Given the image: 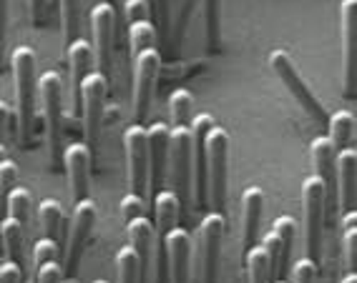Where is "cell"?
I'll return each mask as SVG.
<instances>
[{
  "label": "cell",
  "instance_id": "1f68e13d",
  "mask_svg": "<svg viewBox=\"0 0 357 283\" xmlns=\"http://www.w3.org/2000/svg\"><path fill=\"white\" fill-rule=\"evenodd\" d=\"M202 3H204L206 48L214 53V51H219V43H222V23H219V15H222V0H202Z\"/></svg>",
  "mask_w": 357,
  "mask_h": 283
},
{
  "label": "cell",
  "instance_id": "836d02e7",
  "mask_svg": "<svg viewBox=\"0 0 357 283\" xmlns=\"http://www.w3.org/2000/svg\"><path fill=\"white\" fill-rule=\"evenodd\" d=\"M18 181V165L10 156L6 161H0V220L8 216V193L15 188Z\"/></svg>",
  "mask_w": 357,
  "mask_h": 283
},
{
  "label": "cell",
  "instance_id": "5bb4252c",
  "mask_svg": "<svg viewBox=\"0 0 357 283\" xmlns=\"http://www.w3.org/2000/svg\"><path fill=\"white\" fill-rule=\"evenodd\" d=\"M340 26H342V93L344 98H352L357 65V0H342Z\"/></svg>",
  "mask_w": 357,
  "mask_h": 283
},
{
  "label": "cell",
  "instance_id": "816d5d0a",
  "mask_svg": "<svg viewBox=\"0 0 357 283\" xmlns=\"http://www.w3.org/2000/svg\"><path fill=\"white\" fill-rule=\"evenodd\" d=\"M275 283H287V281H282V278H277V281Z\"/></svg>",
  "mask_w": 357,
  "mask_h": 283
},
{
  "label": "cell",
  "instance_id": "7bdbcfd3",
  "mask_svg": "<svg viewBox=\"0 0 357 283\" xmlns=\"http://www.w3.org/2000/svg\"><path fill=\"white\" fill-rule=\"evenodd\" d=\"M36 281L38 283H61L63 281V268H61L58 261L38 266V268H36Z\"/></svg>",
  "mask_w": 357,
  "mask_h": 283
},
{
  "label": "cell",
  "instance_id": "cb8c5ba5",
  "mask_svg": "<svg viewBox=\"0 0 357 283\" xmlns=\"http://www.w3.org/2000/svg\"><path fill=\"white\" fill-rule=\"evenodd\" d=\"M23 241H26V226L18 223L13 216H6L0 220V245L6 253L8 261L13 264H23ZM23 268V266H20Z\"/></svg>",
  "mask_w": 357,
  "mask_h": 283
},
{
  "label": "cell",
  "instance_id": "681fc988",
  "mask_svg": "<svg viewBox=\"0 0 357 283\" xmlns=\"http://www.w3.org/2000/svg\"><path fill=\"white\" fill-rule=\"evenodd\" d=\"M103 3H109V6H116V0H103Z\"/></svg>",
  "mask_w": 357,
  "mask_h": 283
},
{
  "label": "cell",
  "instance_id": "60d3db41",
  "mask_svg": "<svg viewBox=\"0 0 357 283\" xmlns=\"http://www.w3.org/2000/svg\"><path fill=\"white\" fill-rule=\"evenodd\" d=\"M149 8L153 10V20H156V26L159 28L156 33L161 35H169V13H172V6H169V0H149Z\"/></svg>",
  "mask_w": 357,
  "mask_h": 283
},
{
  "label": "cell",
  "instance_id": "484cf974",
  "mask_svg": "<svg viewBox=\"0 0 357 283\" xmlns=\"http://www.w3.org/2000/svg\"><path fill=\"white\" fill-rule=\"evenodd\" d=\"M38 218H40V228H43L45 238L61 243V238H63V223H66L61 203H58L56 198H43L38 206Z\"/></svg>",
  "mask_w": 357,
  "mask_h": 283
},
{
  "label": "cell",
  "instance_id": "9c48e42d",
  "mask_svg": "<svg viewBox=\"0 0 357 283\" xmlns=\"http://www.w3.org/2000/svg\"><path fill=\"white\" fill-rule=\"evenodd\" d=\"M169 178L174 183V193L181 203L189 198L192 183V126L169 128Z\"/></svg>",
  "mask_w": 357,
  "mask_h": 283
},
{
  "label": "cell",
  "instance_id": "ffe728a7",
  "mask_svg": "<svg viewBox=\"0 0 357 283\" xmlns=\"http://www.w3.org/2000/svg\"><path fill=\"white\" fill-rule=\"evenodd\" d=\"M126 236L128 245L134 248V253L139 256L141 264V276L149 273V261H151L153 243H156V231H153V223L146 216H139L134 220H126Z\"/></svg>",
  "mask_w": 357,
  "mask_h": 283
},
{
  "label": "cell",
  "instance_id": "8d00e7d4",
  "mask_svg": "<svg viewBox=\"0 0 357 283\" xmlns=\"http://www.w3.org/2000/svg\"><path fill=\"white\" fill-rule=\"evenodd\" d=\"M272 231L277 233V238L282 241V258H284V266L289 264V253H292V243H294V233H297V223H294L292 216H280L275 220V228Z\"/></svg>",
  "mask_w": 357,
  "mask_h": 283
},
{
  "label": "cell",
  "instance_id": "e575fe53",
  "mask_svg": "<svg viewBox=\"0 0 357 283\" xmlns=\"http://www.w3.org/2000/svg\"><path fill=\"white\" fill-rule=\"evenodd\" d=\"M342 223H344V236H342L344 261H347V268L355 270V264H357V211H347Z\"/></svg>",
  "mask_w": 357,
  "mask_h": 283
},
{
  "label": "cell",
  "instance_id": "74e56055",
  "mask_svg": "<svg viewBox=\"0 0 357 283\" xmlns=\"http://www.w3.org/2000/svg\"><path fill=\"white\" fill-rule=\"evenodd\" d=\"M51 261H58V243L43 236V238L36 241V245H33V264L38 268V266L51 264Z\"/></svg>",
  "mask_w": 357,
  "mask_h": 283
},
{
  "label": "cell",
  "instance_id": "f6af8a7d",
  "mask_svg": "<svg viewBox=\"0 0 357 283\" xmlns=\"http://www.w3.org/2000/svg\"><path fill=\"white\" fill-rule=\"evenodd\" d=\"M0 283H23V268L6 258V264H0Z\"/></svg>",
  "mask_w": 357,
  "mask_h": 283
},
{
  "label": "cell",
  "instance_id": "bcb514c9",
  "mask_svg": "<svg viewBox=\"0 0 357 283\" xmlns=\"http://www.w3.org/2000/svg\"><path fill=\"white\" fill-rule=\"evenodd\" d=\"M45 3H48V0H28V6H31V18L36 26H40V20H43V15H45Z\"/></svg>",
  "mask_w": 357,
  "mask_h": 283
},
{
  "label": "cell",
  "instance_id": "5b68a950",
  "mask_svg": "<svg viewBox=\"0 0 357 283\" xmlns=\"http://www.w3.org/2000/svg\"><path fill=\"white\" fill-rule=\"evenodd\" d=\"M159 283H189L192 278V238L184 228H172L166 233L164 245L159 248L156 264Z\"/></svg>",
  "mask_w": 357,
  "mask_h": 283
},
{
  "label": "cell",
  "instance_id": "f907efd6",
  "mask_svg": "<svg viewBox=\"0 0 357 283\" xmlns=\"http://www.w3.org/2000/svg\"><path fill=\"white\" fill-rule=\"evenodd\" d=\"M93 283H109V281H103V278H96V281H93Z\"/></svg>",
  "mask_w": 357,
  "mask_h": 283
},
{
  "label": "cell",
  "instance_id": "ac0fdd59",
  "mask_svg": "<svg viewBox=\"0 0 357 283\" xmlns=\"http://www.w3.org/2000/svg\"><path fill=\"white\" fill-rule=\"evenodd\" d=\"M355 176H357V151L355 145H352V148L337 151V158H335V181H337L335 188H337L342 213L355 211Z\"/></svg>",
  "mask_w": 357,
  "mask_h": 283
},
{
  "label": "cell",
  "instance_id": "b9f144b4",
  "mask_svg": "<svg viewBox=\"0 0 357 283\" xmlns=\"http://www.w3.org/2000/svg\"><path fill=\"white\" fill-rule=\"evenodd\" d=\"M317 276V264L310 258H300L292 268V283H314Z\"/></svg>",
  "mask_w": 357,
  "mask_h": 283
},
{
  "label": "cell",
  "instance_id": "ba28073f",
  "mask_svg": "<svg viewBox=\"0 0 357 283\" xmlns=\"http://www.w3.org/2000/svg\"><path fill=\"white\" fill-rule=\"evenodd\" d=\"M302 213H305V248L307 258L317 264L322 251V223H325V188L317 176L302 183Z\"/></svg>",
  "mask_w": 357,
  "mask_h": 283
},
{
  "label": "cell",
  "instance_id": "277c9868",
  "mask_svg": "<svg viewBox=\"0 0 357 283\" xmlns=\"http://www.w3.org/2000/svg\"><path fill=\"white\" fill-rule=\"evenodd\" d=\"M269 68L275 70L277 78L284 83V88L289 90V95H292L294 101L300 103L302 111L310 115V120H314L317 126L327 128V120H330V115H327L325 106L319 103L317 95L312 93V88L305 83V78L300 76V70H297L294 60L289 58V53H284V51H272V53H269Z\"/></svg>",
  "mask_w": 357,
  "mask_h": 283
},
{
  "label": "cell",
  "instance_id": "4316f807",
  "mask_svg": "<svg viewBox=\"0 0 357 283\" xmlns=\"http://www.w3.org/2000/svg\"><path fill=\"white\" fill-rule=\"evenodd\" d=\"M244 273H247V283H269L272 273H269V258L264 245L255 243L252 248L244 251Z\"/></svg>",
  "mask_w": 357,
  "mask_h": 283
},
{
  "label": "cell",
  "instance_id": "e0dca14e",
  "mask_svg": "<svg viewBox=\"0 0 357 283\" xmlns=\"http://www.w3.org/2000/svg\"><path fill=\"white\" fill-rule=\"evenodd\" d=\"M214 126L209 113H199L192 120V170H194V193L197 206H206V131Z\"/></svg>",
  "mask_w": 357,
  "mask_h": 283
},
{
  "label": "cell",
  "instance_id": "f1b7e54d",
  "mask_svg": "<svg viewBox=\"0 0 357 283\" xmlns=\"http://www.w3.org/2000/svg\"><path fill=\"white\" fill-rule=\"evenodd\" d=\"M199 3H202V0H178L176 15H174L172 26H169V35H166V40L172 43V56H176L178 45L184 43L186 26H189V20H192L194 8H197Z\"/></svg>",
  "mask_w": 357,
  "mask_h": 283
},
{
  "label": "cell",
  "instance_id": "30bf717a",
  "mask_svg": "<svg viewBox=\"0 0 357 283\" xmlns=\"http://www.w3.org/2000/svg\"><path fill=\"white\" fill-rule=\"evenodd\" d=\"M123 153H126V178L131 193L146 201L149 195V151H146V128L134 123L123 131Z\"/></svg>",
  "mask_w": 357,
  "mask_h": 283
},
{
  "label": "cell",
  "instance_id": "d590c367",
  "mask_svg": "<svg viewBox=\"0 0 357 283\" xmlns=\"http://www.w3.org/2000/svg\"><path fill=\"white\" fill-rule=\"evenodd\" d=\"M8 216H13L23 226L28 223V216H31V193L26 188H13L8 193Z\"/></svg>",
  "mask_w": 357,
  "mask_h": 283
},
{
  "label": "cell",
  "instance_id": "f35d334b",
  "mask_svg": "<svg viewBox=\"0 0 357 283\" xmlns=\"http://www.w3.org/2000/svg\"><path fill=\"white\" fill-rule=\"evenodd\" d=\"M123 18H126V26L131 23H139V20H151V8H149V0H123Z\"/></svg>",
  "mask_w": 357,
  "mask_h": 283
},
{
  "label": "cell",
  "instance_id": "ee69618b",
  "mask_svg": "<svg viewBox=\"0 0 357 283\" xmlns=\"http://www.w3.org/2000/svg\"><path fill=\"white\" fill-rule=\"evenodd\" d=\"M8 0H0V70L6 68V51H8Z\"/></svg>",
  "mask_w": 357,
  "mask_h": 283
},
{
  "label": "cell",
  "instance_id": "8fae6325",
  "mask_svg": "<svg viewBox=\"0 0 357 283\" xmlns=\"http://www.w3.org/2000/svg\"><path fill=\"white\" fill-rule=\"evenodd\" d=\"M159 68L161 56L156 48H146L139 56H134V123H141V126L151 111V95Z\"/></svg>",
  "mask_w": 357,
  "mask_h": 283
},
{
  "label": "cell",
  "instance_id": "d6986e66",
  "mask_svg": "<svg viewBox=\"0 0 357 283\" xmlns=\"http://www.w3.org/2000/svg\"><path fill=\"white\" fill-rule=\"evenodd\" d=\"M310 156H312V163H314V176L319 178L322 183V188H325V206L332 203V195H335V158H337V151H335V145L330 143L327 136H317L310 145Z\"/></svg>",
  "mask_w": 357,
  "mask_h": 283
},
{
  "label": "cell",
  "instance_id": "7a4b0ae2",
  "mask_svg": "<svg viewBox=\"0 0 357 283\" xmlns=\"http://www.w3.org/2000/svg\"><path fill=\"white\" fill-rule=\"evenodd\" d=\"M40 111L45 120V138H48V153L53 165L61 163L63 153V81L56 70H45L38 78Z\"/></svg>",
  "mask_w": 357,
  "mask_h": 283
},
{
  "label": "cell",
  "instance_id": "9a60e30c",
  "mask_svg": "<svg viewBox=\"0 0 357 283\" xmlns=\"http://www.w3.org/2000/svg\"><path fill=\"white\" fill-rule=\"evenodd\" d=\"M91 161L93 153L89 151L86 143H68L63 145L61 153V163L66 168V178H68V191L73 203L89 198V178H91Z\"/></svg>",
  "mask_w": 357,
  "mask_h": 283
},
{
  "label": "cell",
  "instance_id": "6da1fadb",
  "mask_svg": "<svg viewBox=\"0 0 357 283\" xmlns=\"http://www.w3.org/2000/svg\"><path fill=\"white\" fill-rule=\"evenodd\" d=\"M15 78V106H18V136L28 145L33 133V111H36V53L28 45H18L10 53Z\"/></svg>",
  "mask_w": 357,
  "mask_h": 283
},
{
  "label": "cell",
  "instance_id": "603a6c76",
  "mask_svg": "<svg viewBox=\"0 0 357 283\" xmlns=\"http://www.w3.org/2000/svg\"><path fill=\"white\" fill-rule=\"evenodd\" d=\"M66 60H68L70 70V86H73V103L78 101V88H81V81L91 73V65H93V48H91L89 40L76 38L68 45L66 51Z\"/></svg>",
  "mask_w": 357,
  "mask_h": 283
},
{
  "label": "cell",
  "instance_id": "3957f363",
  "mask_svg": "<svg viewBox=\"0 0 357 283\" xmlns=\"http://www.w3.org/2000/svg\"><path fill=\"white\" fill-rule=\"evenodd\" d=\"M206 201L222 213L227 206V178H229V133L219 126L206 131Z\"/></svg>",
  "mask_w": 357,
  "mask_h": 283
},
{
  "label": "cell",
  "instance_id": "52a82bcc",
  "mask_svg": "<svg viewBox=\"0 0 357 283\" xmlns=\"http://www.w3.org/2000/svg\"><path fill=\"white\" fill-rule=\"evenodd\" d=\"M224 238V216L222 213H206L199 223V264L192 273L189 283H217L219 268V253H222Z\"/></svg>",
  "mask_w": 357,
  "mask_h": 283
},
{
  "label": "cell",
  "instance_id": "7dc6e473",
  "mask_svg": "<svg viewBox=\"0 0 357 283\" xmlns=\"http://www.w3.org/2000/svg\"><path fill=\"white\" fill-rule=\"evenodd\" d=\"M10 108H8L6 101H0V143H3V136H6V128L10 123Z\"/></svg>",
  "mask_w": 357,
  "mask_h": 283
},
{
  "label": "cell",
  "instance_id": "c3c4849f",
  "mask_svg": "<svg viewBox=\"0 0 357 283\" xmlns=\"http://www.w3.org/2000/svg\"><path fill=\"white\" fill-rule=\"evenodd\" d=\"M342 283H357V273H355V270H350V273L342 278Z\"/></svg>",
  "mask_w": 357,
  "mask_h": 283
},
{
  "label": "cell",
  "instance_id": "d4e9b609",
  "mask_svg": "<svg viewBox=\"0 0 357 283\" xmlns=\"http://www.w3.org/2000/svg\"><path fill=\"white\" fill-rule=\"evenodd\" d=\"M327 131H330V143L335 145V151H344V148H352V140H355V115L350 111H337L332 113L327 120Z\"/></svg>",
  "mask_w": 357,
  "mask_h": 283
},
{
  "label": "cell",
  "instance_id": "2e32d148",
  "mask_svg": "<svg viewBox=\"0 0 357 283\" xmlns=\"http://www.w3.org/2000/svg\"><path fill=\"white\" fill-rule=\"evenodd\" d=\"M146 151H149V198L159 193L166 176V161H169V126L151 123L146 128Z\"/></svg>",
  "mask_w": 357,
  "mask_h": 283
},
{
  "label": "cell",
  "instance_id": "83f0119b",
  "mask_svg": "<svg viewBox=\"0 0 357 283\" xmlns=\"http://www.w3.org/2000/svg\"><path fill=\"white\" fill-rule=\"evenodd\" d=\"M81 3L83 0H58L61 6V28H63V53L76 38H81Z\"/></svg>",
  "mask_w": 357,
  "mask_h": 283
},
{
  "label": "cell",
  "instance_id": "f546056e",
  "mask_svg": "<svg viewBox=\"0 0 357 283\" xmlns=\"http://www.w3.org/2000/svg\"><path fill=\"white\" fill-rule=\"evenodd\" d=\"M126 31H128V48H131V56H139V53L146 51V48H156V43H159V33H156L151 20L131 23V26H126Z\"/></svg>",
  "mask_w": 357,
  "mask_h": 283
},
{
  "label": "cell",
  "instance_id": "4dcf8cb0",
  "mask_svg": "<svg viewBox=\"0 0 357 283\" xmlns=\"http://www.w3.org/2000/svg\"><path fill=\"white\" fill-rule=\"evenodd\" d=\"M192 106L194 95L186 88H178L169 95V115H172V128L192 126Z\"/></svg>",
  "mask_w": 357,
  "mask_h": 283
},
{
  "label": "cell",
  "instance_id": "44dd1931",
  "mask_svg": "<svg viewBox=\"0 0 357 283\" xmlns=\"http://www.w3.org/2000/svg\"><path fill=\"white\" fill-rule=\"evenodd\" d=\"M261 208H264V191L257 188V186L244 188V193H242V243H244V251L257 243Z\"/></svg>",
  "mask_w": 357,
  "mask_h": 283
},
{
  "label": "cell",
  "instance_id": "7c38bea8",
  "mask_svg": "<svg viewBox=\"0 0 357 283\" xmlns=\"http://www.w3.org/2000/svg\"><path fill=\"white\" fill-rule=\"evenodd\" d=\"M93 223H96V203L89 198L76 203L73 208V218H70V233H68V245H66V270L68 276L73 278L78 264H81L83 248L89 243V236L93 231Z\"/></svg>",
  "mask_w": 357,
  "mask_h": 283
},
{
  "label": "cell",
  "instance_id": "ab89813d",
  "mask_svg": "<svg viewBox=\"0 0 357 283\" xmlns=\"http://www.w3.org/2000/svg\"><path fill=\"white\" fill-rule=\"evenodd\" d=\"M121 216H123V223L126 220H134L139 218V216H146V203H144V198L136 193H126L121 198Z\"/></svg>",
  "mask_w": 357,
  "mask_h": 283
},
{
  "label": "cell",
  "instance_id": "d6a6232c",
  "mask_svg": "<svg viewBox=\"0 0 357 283\" xmlns=\"http://www.w3.org/2000/svg\"><path fill=\"white\" fill-rule=\"evenodd\" d=\"M116 270H119V283H139L141 281V264L139 256L131 245H123L116 253Z\"/></svg>",
  "mask_w": 357,
  "mask_h": 283
},
{
  "label": "cell",
  "instance_id": "7402d4cb",
  "mask_svg": "<svg viewBox=\"0 0 357 283\" xmlns=\"http://www.w3.org/2000/svg\"><path fill=\"white\" fill-rule=\"evenodd\" d=\"M178 211H181V201L176 198L172 188L159 191V193L153 195V216H156V223H153V231H156V245H164L166 233L176 228V220H178Z\"/></svg>",
  "mask_w": 357,
  "mask_h": 283
},
{
  "label": "cell",
  "instance_id": "8992f818",
  "mask_svg": "<svg viewBox=\"0 0 357 283\" xmlns=\"http://www.w3.org/2000/svg\"><path fill=\"white\" fill-rule=\"evenodd\" d=\"M106 93H109V78L103 76V73H98V70H91L89 76L81 81V88H78L76 108H81L83 113V133H86L91 153L98 145V136H101Z\"/></svg>",
  "mask_w": 357,
  "mask_h": 283
},
{
  "label": "cell",
  "instance_id": "4fadbf2b",
  "mask_svg": "<svg viewBox=\"0 0 357 283\" xmlns=\"http://www.w3.org/2000/svg\"><path fill=\"white\" fill-rule=\"evenodd\" d=\"M91 26H93V60L98 73L109 78L111 56H114V33H116V8L109 3H98L91 8Z\"/></svg>",
  "mask_w": 357,
  "mask_h": 283
}]
</instances>
